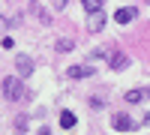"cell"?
<instances>
[{
	"label": "cell",
	"instance_id": "1",
	"mask_svg": "<svg viewBox=\"0 0 150 135\" xmlns=\"http://www.w3.org/2000/svg\"><path fill=\"white\" fill-rule=\"evenodd\" d=\"M3 96H6V99H21V96H24V87H21V81L18 78H3Z\"/></svg>",
	"mask_w": 150,
	"mask_h": 135
},
{
	"label": "cell",
	"instance_id": "2",
	"mask_svg": "<svg viewBox=\"0 0 150 135\" xmlns=\"http://www.w3.org/2000/svg\"><path fill=\"white\" fill-rule=\"evenodd\" d=\"M102 27H105V12H102V9L87 12V30H90V33H99Z\"/></svg>",
	"mask_w": 150,
	"mask_h": 135
},
{
	"label": "cell",
	"instance_id": "3",
	"mask_svg": "<svg viewBox=\"0 0 150 135\" xmlns=\"http://www.w3.org/2000/svg\"><path fill=\"white\" fill-rule=\"evenodd\" d=\"M111 123H114L117 132H132V129H135V120H132L129 114H114V117H111Z\"/></svg>",
	"mask_w": 150,
	"mask_h": 135
},
{
	"label": "cell",
	"instance_id": "4",
	"mask_svg": "<svg viewBox=\"0 0 150 135\" xmlns=\"http://www.w3.org/2000/svg\"><path fill=\"white\" fill-rule=\"evenodd\" d=\"M135 15H138V9H135V6H123V9L114 12V21H117V24H129V21H135Z\"/></svg>",
	"mask_w": 150,
	"mask_h": 135
},
{
	"label": "cell",
	"instance_id": "5",
	"mask_svg": "<svg viewBox=\"0 0 150 135\" xmlns=\"http://www.w3.org/2000/svg\"><path fill=\"white\" fill-rule=\"evenodd\" d=\"M15 66H18V75H24V78H27L30 72H33V60L21 54V57H15Z\"/></svg>",
	"mask_w": 150,
	"mask_h": 135
},
{
	"label": "cell",
	"instance_id": "6",
	"mask_svg": "<svg viewBox=\"0 0 150 135\" xmlns=\"http://www.w3.org/2000/svg\"><path fill=\"white\" fill-rule=\"evenodd\" d=\"M66 75H69V78H90V75H93V66H69Z\"/></svg>",
	"mask_w": 150,
	"mask_h": 135
},
{
	"label": "cell",
	"instance_id": "7",
	"mask_svg": "<svg viewBox=\"0 0 150 135\" xmlns=\"http://www.w3.org/2000/svg\"><path fill=\"white\" fill-rule=\"evenodd\" d=\"M54 48H57V51H72V48H75V39H72V36H63V39L54 42Z\"/></svg>",
	"mask_w": 150,
	"mask_h": 135
},
{
	"label": "cell",
	"instance_id": "8",
	"mask_svg": "<svg viewBox=\"0 0 150 135\" xmlns=\"http://www.w3.org/2000/svg\"><path fill=\"white\" fill-rule=\"evenodd\" d=\"M141 99H147V90H129V93H126V102H129V105L141 102Z\"/></svg>",
	"mask_w": 150,
	"mask_h": 135
},
{
	"label": "cell",
	"instance_id": "9",
	"mask_svg": "<svg viewBox=\"0 0 150 135\" xmlns=\"http://www.w3.org/2000/svg\"><path fill=\"white\" fill-rule=\"evenodd\" d=\"M60 126H63V129H72V126H75V114H72V111H63V114H60Z\"/></svg>",
	"mask_w": 150,
	"mask_h": 135
},
{
	"label": "cell",
	"instance_id": "10",
	"mask_svg": "<svg viewBox=\"0 0 150 135\" xmlns=\"http://www.w3.org/2000/svg\"><path fill=\"white\" fill-rule=\"evenodd\" d=\"M126 63H129V60H126V54H114V57H111V69H123Z\"/></svg>",
	"mask_w": 150,
	"mask_h": 135
},
{
	"label": "cell",
	"instance_id": "11",
	"mask_svg": "<svg viewBox=\"0 0 150 135\" xmlns=\"http://www.w3.org/2000/svg\"><path fill=\"white\" fill-rule=\"evenodd\" d=\"M33 12L39 15V21H42V24H51V15H48V12H45V9H42L39 3H33Z\"/></svg>",
	"mask_w": 150,
	"mask_h": 135
},
{
	"label": "cell",
	"instance_id": "12",
	"mask_svg": "<svg viewBox=\"0 0 150 135\" xmlns=\"http://www.w3.org/2000/svg\"><path fill=\"white\" fill-rule=\"evenodd\" d=\"M81 6L87 12H96V9H102V0H81Z\"/></svg>",
	"mask_w": 150,
	"mask_h": 135
},
{
	"label": "cell",
	"instance_id": "13",
	"mask_svg": "<svg viewBox=\"0 0 150 135\" xmlns=\"http://www.w3.org/2000/svg\"><path fill=\"white\" fill-rule=\"evenodd\" d=\"M15 129H18V132H24V129H27V120L18 117V120H15Z\"/></svg>",
	"mask_w": 150,
	"mask_h": 135
},
{
	"label": "cell",
	"instance_id": "14",
	"mask_svg": "<svg viewBox=\"0 0 150 135\" xmlns=\"http://www.w3.org/2000/svg\"><path fill=\"white\" fill-rule=\"evenodd\" d=\"M66 6V0H54V9H63Z\"/></svg>",
	"mask_w": 150,
	"mask_h": 135
},
{
	"label": "cell",
	"instance_id": "15",
	"mask_svg": "<svg viewBox=\"0 0 150 135\" xmlns=\"http://www.w3.org/2000/svg\"><path fill=\"white\" fill-rule=\"evenodd\" d=\"M39 135H51V129H39Z\"/></svg>",
	"mask_w": 150,
	"mask_h": 135
},
{
	"label": "cell",
	"instance_id": "16",
	"mask_svg": "<svg viewBox=\"0 0 150 135\" xmlns=\"http://www.w3.org/2000/svg\"><path fill=\"white\" fill-rule=\"evenodd\" d=\"M147 96H150V87H147Z\"/></svg>",
	"mask_w": 150,
	"mask_h": 135
},
{
	"label": "cell",
	"instance_id": "17",
	"mask_svg": "<svg viewBox=\"0 0 150 135\" xmlns=\"http://www.w3.org/2000/svg\"><path fill=\"white\" fill-rule=\"evenodd\" d=\"M0 24H3V18H0Z\"/></svg>",
	"mask_w": 150,
	"mask_h": 135
}]
</instances>
